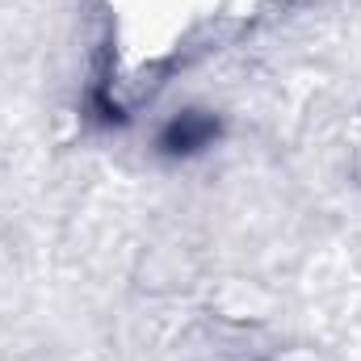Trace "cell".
<instances>
[{
	"mask_svg": "<svg viewBox=\"0 0 361 361\" xmlns=\"http://www.w3.org/2000/svg\"><path fill=\"white\" fill-rule=\"evenodd\" d=\"M214 139H219V122L202 109H185L160 130V152L164 156H193V152L210 147Z\"/></svg>",
	"mask_w": 361,
	"mask_h": 361,
	"instance_id": "obj_1",
	"label": "cell"
}]
</instances>
